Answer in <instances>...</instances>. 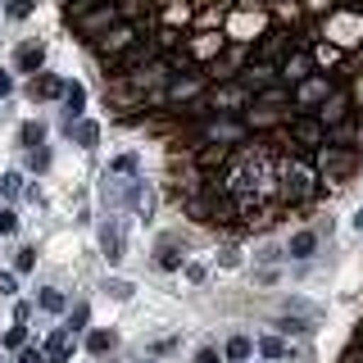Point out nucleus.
<instances>
[{"label":"nucleus","mask_w":363,"mask_h":363,"mask_svg":"<svg viewBox=\"0 0 363 363\" xmlns=\"http://www.w3.org/2000/svg\"><path fill=\"white\" fill-rule=\"evenodd\" d=\"M281 200H309L313 196V168L309 164H277Z\"/></svg>","instance_id":"nucleus-1"},{"label":"nucleus","mask_w":363,"mask_h":363,"mask_svg":"<svg viewBox=\"0 0 363 363\" xmlns=\"http://www.w3.org/2000/svg\"><path fill=\"white\" fill-rule=\"evenodd\" d=\"M327 32H336L340 45H354V41H363V14H336Z\"/></svg>","instance_id":"nucleus-2"},{"label":"nucleus","mask_w":363,"mask_h":363,"mask_svg":"<svg viewBox=\"0 0 363 363\" xmlns=\"http://www.w3.org/2000/svg\"><path fill=\"white\" fill-rule=\"evenodd\" d=\"M41 350H45V359H50V363H68V354H73V327H60V332L45 340Z\"/></svg>","instance_id":"nucleus-3"},{"label":"nucleus","mask_w":363,"mask_h":363,"mask_svg":"<svg viewBox=\"0 0 363 363\" xmlns=\"http://www.w3.org/2000/svg\"><path fill=\"white\" fill-rule=\"evenodd\" d=\"M100 250H105L109 264H118V259H123V227H118V218H109L105 227H100Z\"/></svg>","instance_id":"nucleus-4"},{"label":"nucleus","mask_w":363,"mask_h":363,"mask_svg":"<svg viewBox=\"0 0 363 363\" xmlns=\"http://www.w3.org/2000/svg\"><path fill=\"white\" fill-rule=\"evenodd\" d=\"M323 128H327L323 118H295V123H291V136H295L300 145H323Z\"/></svg>","instance_id":"nucleus-5"},{"label":"nucleus","mask_w":363,"mask_h":363,"mask_svg":"<svg viewBox=\"0 0 363 363\" xmlns=\"http://www.w3.org/2000/svg\"><path fill=\"white\" fill-rule=\"evenodd\" d=\"M109 23H113V5L96 9V14H86V18H77V28H82V37H96V32H109Z\"/></svg>","instance_id":"nucleus-6"},{"label":"nucleus","mask_w":363,"mask_h":363,"mask_svg":"<svg viewBox=\"0 0 363 363\" xmlns=\"http://www.w3.org/2000/svg\"><path fill=\"white\" fill-rule=\"evenodd\" d=\"M318 164H323V173H327V177H340L350 164H354V159H350L345 150H323V155H318Z\"/></svg>","instance_id":"nucleus-7"},{"label":"nucleus","mask_w":363,"mask_h":363,"mask_svg":"<svg viewBox=\"0 0 363 363\" xmlns=\"http://www.w3.org/2000/svg\"><path fill=\"white\" fill-rule=\"evenodd\" d=\"M132 45V28H113L100 37V55H109V50H128Z\"/></svg>","instance_id":"nucleus-8"},{"label":"nucleus","mask_w":363,"mask_h":363,"mask_svg":"<svg viewBox=\"0 0 363 363\" xmlns=\"http://www.w3.org/2000/svg\"><path fill=\"white\" fill-rule=\"evenodd\" d=\"M286 250H291V259H309L313 250H318V236H313V232H295Z\"/></svg>","instance_id":"nucleus-9"},{"label":"nucleus","mask_w":363,"mask_h":363,"mask_svg":"<svg viewBox=\"0 0 363 363\" xmlns=\"http://www.w3.org/2000/svg\"><path fill=\"white\" fill-rule=\"evenodd\" d=\"M281 77H286V82H300V77H309V55H291L286 64H281Z\"/></svg>","instance_id":"nucleus-10"},{"label":"nucleus","mask_w":363,"mask_h":363,"mask_svg":"<svg viewBox=\"0 0 363 363\" xmlns=\"http://www.w3.org/2000/svg\"><path fill=\"white\" fill-rule=\"evenodd\" d=\"M318 100H327V77H313L300 86V105H318Z\"/></svg>","instance_id":"nucleus-11"},{"label":"nucleus","mask_w":363,"mask_h":363,"mask_svg":"<svg viewBox=\"0 0 363 363\" xmlns=\"http://www.w3.org/2000/svg\"><path fill=\"white\" fill-rule=\"evenodd\" d=\"M41 60H45V50H41L37 41H32V45H23V50H18V68H23V73H32V68H41Z\"/></svg>","instance_id":"nucleus-12"},{"label":"nucleus","mask_w":363,"mask_h":363,"mask_svg":"<svg viewBox=\"0 0 363 363\" xmlns=\"http://www.w3.org/2000/svg\"><path fill=\"white\" fill-rule=\"evenodd\" d=\"M150 45H128V55H123V60H118V68H123V73H128V68H136V64H145V60H150Z\"/></svg>","instance_id":"nucleus-13"},{"label":"nucleus","mask_w":363,"mask_h":363,"mask_svg":"<svg viewBox=\"0 0 363 363\" xmlns=\"http://www.w3.org/2000/svg\"><path fill=\"white\" fill-rule=\"evenodd\" d=\"M196 159H200V168H218V164H227V145H204Z\"/></svg>","instance_id":"nucleus-14"},{"label":"nucleus","mask_w":363,"mask_h":363,"mask_svg":"<svg viewBox=\"0 0 363 363\" xmlns=\"http://www.w3.org/2000/svg\"><path fill=\"white\" fill-rule=\"evenodd\" d=\"M64 82H60V77H37V82H32V96H64Z\"/></svg>","instance_id":"nucleus-15"},{"label":"nucleus","mask_w":363,"mask_h":363,"mask_svg":"<svg viewBox=\"0 0 363 363\" xmlns=\"http://www.w3.org/2000/svg\"><path fill=\"white\" fill-rule=\"evenodd\" d=\"M64 105H68V123H73V113H77V109H82V105H86V91H82V86H77V82H73V86H68V91H64Z\"/></svg>","instance_id":"nucleus-16"},{"label":"nucleus","mask_w":363,"mask_h":363,"mask_svg":"<svg viewBox=\"0 0 363 363\" xmlns=\"http://www.w3.org/2000/svg\"><path fill=\"white\" fill-rule=\"evenodd\" d=\"M227 359H232V363H245L250 359V340L245 336H232V340H227Z\"/></svg>","instance_id":"nucleus-17"},{"label":"nucleus","mask_w":363,"mask_h":363,"mask_svg":"<svg viewBox=\"0 0 363 363\" xmlns=\"http://www.w3.org/2000/svg\"><path fill=\"white\" fill-rule=\"evenodd\" d=\"M345 105H350V100L336 91V96H332V105L323 109V123H340V118H345Z\"/></svg>","instance_id":"nucleus-18"},{"label":"nucleus","mask_w":363,"mask_h":363,"mask_svg":"<svg viewBox=\"0 0 363 363\" xmlns=\"http://www.w3.org/2000/svg\"><path fill=\"white\" fill-rule=\"evenodd\" d=\"M68 132L77 136V145H96V136H100L96 123H77V128H68Z\"/></svg>","instance_id":"nucleus-19"},{"label":"nucleus","mask_w":363,"mask_h":363,"mask_svg":"<svg viewBox=\"0 0 363 363\" xmlns=\"http://www.w3.org/2000/svg\"><path fill=\"white\" fill-rule=\"evenodd\" d=\"M105 291L113 295V300H132V291H136V286H132V281H123V277H109V281H105Z\"/></svg>","instance_id":"nucleus-20"},{"label":"nucleus","mask_w":363,"mask_h":363,"mask_svg":"<svg viewBox=\"0 0 363 363\" xmlns=\"http://www.w3.org/2000/svg\"><path fill=\"white\" fill-rule=\"evenodd\" d=\"M259 350H264L268 359H286V340H277V336H264V340H259Z\"/></svg>","instance_id":"nucleus-21"},{"label":"nucleus","mask_w":363,"mask_h":363,"mask_svg":"<svg viewBox=\"0 0 363 363\" xmlns=\"http://www.w3.org/2000/svg\"><path fill=\"white\" fill-rule=\"evenodd\" d=\"M196 91H200V82H196V77H186V82H173V86H168V96H173V100H186V96H196Z\"/></svg>","instance_id":"nucleus-22"},{"label":"nucleus","mask_w":363,"mask_h":363,"mask_svg":"<svg viewBox=\"0 0 363 363\" xmlns=\"http://www.w3.org/2000/svg\"><path fill=\"white\" fill-rule=\"evenodd\" d=\"M32 9H37V0H9V5H5V14H9V18H28Z\"/></svg>","instance_id":"nucleus-23"},{"label":"nucleus","mask_w":363,"mask_h":363,"mask_svg":"<svg viewBox=\"0 0 363 363\" xmlns=\"http://www.w3.org/2000/svg\"><path fill=\"white\" fill-rule=\"evenodd\" d=\"M41 309L45 313H64V295L60 291H41Z\"/></svg>","instance_id":"nucleus-24"},{"label":"nucleus","mask_w":363,"mask_h":363,"mask_svg":"<svg viewBox=\"0 0 363 363\" xmlns=\"http://www.w3.org/2000/svg\"><path fill=\"white\" fill-rule=\"evenodd\" d=\"M41 141H45L41 123H23V145H41Z\"/></svg>","instance_id":"nucleus-25"},{"label":"nucleus","mask_w":363,"mask_h":363,"mask_svg":"<svg viewBox=\"0 0 363 363\" xmlns=\"http://www.w3.org/2000/svg\"><path fill=\"white\" fill-rule=\"evenodd\" d=\"M86 345H91V354H105V350L113 345V332H91Z\"/></svg>","instance_id":"nucleus-26"},{"label":"nucleus","mask_w":363,"mask_h":363,"mask_svg":"<svg viewBox=\"0 0 363 363\" xmlns=\"http://www.w3.org/2000/svg\"><path fill=\"white\" fill-rule=\"evenodd\" d=\"M0 191H5L9 200H14V196H23V177H18V173H5V177H0Z\"/></svg>","instance_id":"nucleus-27"},{"label":"nucleus","mask_w":363,"mask_h":363,"mask_svg":"<svg viewBox=\"0 0 363 363\" xmlns=\"http://www.w3.org/2000/svg\"><path fill=\"white\" fill-rule=\"evenodd\" d=\"M109 168H113V173H128V177H132V173H136V155H118Z\"/></svg>","instance_id":"nucleus-28"},{"label":"nucleus","mask_w":363,"mask_h":363,"mask_svg":"<svg viewBox=\"0 0 363 363\" xmlns=\"http://www.w3.org/2000/svg\"><path fill=\"white\" fill-rule=\"evenodd\" d=\"M250 123H255V128H268V123H277V113L272 109H250Z\"/></svg>","instance_id":"nucleus-29"},{"label":"nucleus","mask_w":363,"mask_h":363,"mask_svg":"<svg viewBox=\"0 0 363 363\" xmlns=\"http://www.w3.org/2000/svg\"><path fill=\"white\" fill-rule=\"evenodd\" d=\"M18 227V218H14V209H0V236H9Z\"/></svg>","instance_id":"nucleus-30"},{"label":"nucleus","mask_w":363,"mask_h":363,"mask_svg":"<svg viewBox=\"0 0 363 363\" xmlns=\"http://www.w3.org/2000/svg\"><path fill=\"white\" fill-rule=\"evenodd\" d=\"M28 164H32V168H45V164H50V155H45V145H32Z\"/></svg>","instance_id":"nucleus-31"},{"label":"nucleus","mask_w":363,"mask_h":363,"mask_svg":"<svg viewBox=\"0 0 363 363\" xmlns=\"http://www.w3.org/2000/svg\"><path fill=\"white\" fill-rule=\"evenodd\" d=\"M18 363H50V359H45V350H23Z\"/></svg>","instance_id":"nucleus-32"},{"label":"nucleus","mask_w":363,"mask_h":363,"mask_svg":"<svg viewBox=\"0 0 363 363\" xmlns=\"http://www.w3.org/2000/svg\"><path fill=\"white\" fill-rule=\"evenodd\" d=\"M32 264H37V250H18V272H28Z\"/></svg>","instance_id":"nucleus-33"},{"label":"nucleus","mask_w":363,"mask_h":363,"mask_svg":"<svg viewBox=\"0 0 363 363\" xmlns=\"http://www.w3.org/2000/svg\"><path fill=\"white\" fill-rule=\"evenodd\" d=\"M177 264H182V259H177V255H173V250H168V245L159 250V268H177Z\"/></svg>","instance_id":"nucleus-34"},{"label":"nucleus","mask_w":363,"mask_h":363,"mask_svg":"<svg viewBox=\"0 0 363 363\" xmlns=\"http://www.w3.org/2000/svg\"><path fill=\"white\" fill-rule=\"evenodd\" d=\"M23 340H28V332H23V323H18V327H14V332H9V336H5V345H14V350H18V345H23Z\"/></svg>","instance_id":"nucleus-35"},{"label":"nucleus","mask_w":363,"mask_h":363,"mask_svg":"<svg viewBox=\"0 0 363 363\" xmlns=\"http://www.w3.org/2000/svg\"><path fill=\"white\" fill-rule=\"evenodd\" d=\"M213 50H218V41H213V37H204V41H196V55H213Z\"/></svg>","instance_id":"nucleus-36"},{"label":"nucleus","mask_w":363,"mask_h":363,"mask_svg":"<svg viewBox=\"0 0 363 363\" xmlns=\"http://www.w3.org/2000/svg\"><path fill=\"white\" fill-rule=\"evenodd\" d=\"M0 295H14V272H0Z\"/></svg>","instance_id":"nucleus-37"},{"label":"nucleus","mask_w":363,"mask_h":363,"mask_svg":"<svg viewBox=\"0 0 363 363\" xmlns=\"http://www.w3.org/2000/svg\"><path fill=\"white\" fill-rule=\"evenodd\" d=\"M196 363H218V354H213V350H200V354H196Z\"/></svg>","instance_id":"nucleus-38"},{"label":"nucleus","mask_w":363,"mask_h":363,"mask_svg":"<svg viewBox=\"0 0 363 363\" xmlns=\"http://www.w3.org/2000/svg\"><path fill=\"white\" fill-rule=\"evenodd\" d=\"M309 9H332V0H309Z\"/></svg>","instance_id":"nucleus-39"},{"label":"nucleus","mask_w":363,"mask_h":363,"mask_svg":"<svg viewBox=\"0 0 363 363\" xmlns=\"http://www.w3.org/2000/svg\"><path fill=\"white\" fill-rule=\"evenodd\" d=\"M354 96H359V100H363V77H359V82H354Z\"/></svg>","instance_id":"nucleus-40"},{"label":"nucleus","mask_w":363,"mask_h":363,"mask_svg":"<svg viewBox=\"0 0 363 363\" xmlns=\"http://www.w3.org/2000/svg\"><path fill=\"white\" fill-rule=\"evenodd\" d=\"M354 227H359V232H363V209H359V213H354Z\"/></svg>","instance_id":"nucleus-41"},{"label":"nucleus","mask_w":363,"mask_h":363,"mask_svg":"<svg viewBox=\"0 0 363 363\" xmlns=\"http://www.w3.org/2000/svg\"><path fill=\"white\" fill-rule=\"evenodd\" d=\"M245 5H255V0H245Z\"/></svg>","instance_id":"nucleus-42"}]
</instances>
